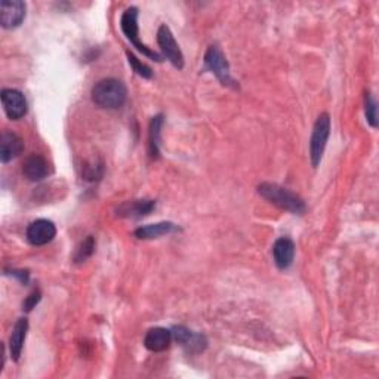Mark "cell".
Listing matches in <instances>:
<instances>
[{
    "instance_id": "ffe728a7",
    "label": "cell",
    "mask_w": 379,
    "mask_h": 379,
    "mask_svg": "<svg viewBox=\"0 0 379 379\" xmlns=\"http://www.w3.org/2000/svg\"><path fill=\"white\" fill-rule=\"evenodd\" d=\"M103 172H104L103 163L92 162V163H88L86 166H83L82 175L86 181H98L101 177H103Z\"/></svg>"
},
{
    "instance_id": "5bb4252c",
    "label": "cell",
    "mask_w": 379,
    "mask_h": 379,
    "mask_svg": "<svg viewBox=\"0 0 379 379\" xmlns=\"http://www.w3.org/2000/svg\"><path fill=\"white\" fill-rule=\"evenodd\" d=\"M273 258L274 264L280 268V270H286L293 262L295 258V243L288 237H280L276 240L273 246Z\"/></svg>"
},
{
    "instance_id": "2e32d148",
    "label": "cell",
    "mask_w": 379,
    "mask_h": 379,
    "mask_svg": "<svg viewBox=\"0 0 379 379\" xmlns=\"http://www.w3.org/2000/svg\"><path fill=\"white\" fill-rule=\"evenodd\" d=\"M172 342V332L164 328H153L145 334L144 345L153 353H162L168 350Z\"/></svg>"
},
{
    "instance_id": "e0dca14e",
    "label": "cell",
    "mask_w": 379,
    "mask_h": 379,
    "mask_svg": "<svg viewBox=\"0 0 379 379\" xmlns=\"http://www.w3.org/2000/svg\"><path fill=\"white\" fill-rule=\"evenodd\" d=\"M177 231H180V227L177 224L164 221V223L140 227L138 230H135V237H138L140 240H151V239H159L162 236L177 233Z\"/></svg>"
},
{
    "instance_id": "3957f363",
    "label": "cell",
    "mask_w": 379,
    "mask_h": 379,
    "mask_svg": "<svg viewBox=\"0 0 379 379\" xmlns=\"http://www.w3.org/2000/svg\"><path fill=\"white\" fill-rule=\"evenodd\" d=\"M330 135V117L328 113H321L313 126L310 140V159L314 168H317L325 153L326 144Z\"/></svg>"
},
{
    "instance_id": "7a4b0ae2",
    "label": "cell",
    "mask_w": 379,
    "mask_h": 379,
    "mask_svg": "<svg viewBox=\"0 0 379 379\" xmlns=\"http://www.w3.org/2000/svg\"><path fill=\"white\" fill-rule=\"evenodd\" d=\"M258 193H260L265 200L270 201L271 205L282 210H288L291 214L299 215L305 210L304 200L291 190L279 186V184L262 182L258 186Z\"/></svg>"
},
{
    "instance_id": "9a60e30c",
    "label": "cell",
    "mask_w": 379,
    "mask_h": 379,
    "mask_svg": "<svg viewBox=\"0 0 379 379\" xmlns=\"http://www.w3.org/2000/svg\"><path fill=\"white\" fill-rule=\"evenodd\" d=\"M27 332H29V320L25 317L18 319L12 328V334L9 337V351L14 362H18L21 357Z\"/></svg>"
},
{
    "instance_id": "ba28073f",
    "label": "cell",
    "mask_w": 379,
    "mask_h": 379,
    "mask_svg": "<svg viewBox=\"0 0 379 379\" xmlns=\"http://www.w3.org/2000/svg\"><path fill=\"white\" fill-rule=\"evenodd\" d=\"M25 236L33 246H45L57 236V227L49 219H36L27 227Z\"/></svg>"
},
{
    "instance_id": "8992f818",
    "label": "cell",
    "mask_w": 379,
    "mask_h": 379,
    "mask_svg": "<svg viewBox=\"0 0 379 379\" xmlns=\"http://www.w3.org/2000/svg\"><path fill=\"white\" fill-rule=\"evenodd\" d=\"M157 43H159L163 55L169 60L172 66L181 70L184 67V55L177 40H175L171 29L166 24L160 25L159 32H157Z\"/></svg>"
},
{
    "instance_id": "ac0fdd59",
    "label": "cell",
    "mask_w": 379,
    "mask_h": 379,
    "mask_svg": "<svg viewBox=\"0 0 379 379\" xmlns=\"http://www.w3.org/2000/svg\"><path fill=\"white\" fill-rule=\"evenodd\" d=\"M163 116L157 114L151 119L149 127V153L151 159H159L160 156V134L163 127Z\"/></svg>"
},
{
    "instance_id": "44dd1931",
    "label": "cell",
    "mask_w": 379,
    "mask_h": 379,
    "mask_svg": "<svg viewBox=\"0 0 379 379\" xmlns=\"http://www.w3.org/2000/svg\"><path fill=\"white\" fill-rule=\"evenodd\" d=\"M127 55V61L129 64H131V67L134 69V71L136 73L138 76H141L144 79H150L153 76V71L149 66H145V64H143L140 60H138L134 53L131 52H126Z\"/></svg>"
},
{
    "instance_id": "7c38bea8",
    "label": "cell",
    "mask_w": 379,
    "mask_h": 379,
    "mask_svg": "<svg viewBox=\"0 0 379 379\" xmlns=\"http://www.w3.org/2000/svg\"><path fill=\"white\" fill-rule=\"evenodd\" d=\"M23 175L29 181L39 182L49 175V163L40 154H30L23 163Z\"/></svg>"
},
{
    "instance_id": "52a82bcc",
    "label": "cell",
    "mask_w": 379,
    "mask_h": 379,
    "mask_svg": "<svg viewBox=\"0 0 379 379\" xmlns=\"http://www.w3.org/2000/svg\"><path fill=\"white\" fill-rule=\"evenodd\" d=\"M27 6L21 0H2L0 2V24L3 29H16L25 18Z\"/></svg>"
},
{
    "instance_id": "8fae6325",
    "label": "cell",
    "mask_w": 379,
    "mask_h": 379,
    "mask_svg": "<svg viewBox=\"0 0 379 379\" xmlns=\"http://www.w3.org/2000/svg\"><path fill=\"white\" fill-rule=\"evenodd\" d=\"M156 209V200L149 199H141V200H129L125 201L116 209V215L119 218H144L150 215L151 212Z\"/></svg>"
},
{
    "instance_id": "d6986e66",
    "label": "cell",
    "mask_w": 379,
    "mask_h": 379,
    "mask_svg": "<svg viewBox=\"0 0 379 379\" xmlns=\"http://www.w3.org/2000/svg\"><path fill=\"white\" fill-rule=\"evenodd\" d=\"M95 252V240L92 236H88L83 242L80 243L79 249L76 251L75 255V261L76 262H83L86 261L89 256H92V254Z\"/></svg>"
},
{
    "instance_id": "7402d4cb",
    "label": "cell",
    "mask_w": 379,
    "mask_h": 379,
    "mask_svg": "<svg viewBox=\"0 0 379 379\" xmlns=\"http://www.w3.org/2000/svg\"><path fill=\"white\" fill-rule=\"evenodd\" d=\"M365 113H366V120L367 123L372 127L378 126V119H376V103L374 97L366 92L365 94Z\"/></svg>"
},
{
    "instance_id": "603a6c76",
    "label": "cell",
    "mask_w": 379,
    "mask_h": 379,
    "mask_svg": "<svg viewBox=\"0 0 379 379\" xmlns=\"http://www.w3.org/2000/svg\"><path fill=\"white\" fill-rule=\"evenodd\" d=\"M40 298H42L40 291H34V292H32V293L29 295V297L25 298V301L23 302V310L27 311V313L32 311V310L36 307V305L39 304Z\"/></svg>"
},
{
    "instance_id": "277c9868",
    "label": "cell",
    "mask_w": 379,
    "mask_h": 379,
    "mask_svg": "<svg viewBox=\"0 0 379 379\" xmlns=\"http://www.w3.org/2000/svg\"><path fill=\"white\" fill-rule=\"evenodd\" d=\"M120 27H122V32L126 36V39L131 42L135 48L144 53L145 57L151 58L153 61L160 62L162 57L157 52L147 48L144 43L140 42V36H138V9L135 6L127 8L122 15V20H120Z\"/></svg>"
},
{
    "instance_id": "5b68a950",
    "label": "cell",
    "mask_w": 379,
    "mask_h": 379,
    "mask_svg": "<svg viewBox=\"0 0 379 379\" xmlns=\"http://www.w3.org/2000/svg\"><path fill=\"white\" fill-rule=\"evenodd\" d=\"M205 66L209 71L214 73V75L218 77V80L221 83H223V85L237 88L236 80L231 77L228 61L224 57V53L221 52L217 46H210V48L208 49V52L205 55Z\"/></svg>"
},
{
    "instance_id": "4fadbf2b",
    "label": "cell",
    "mask_w": 379,
    "mask_h": 379,
    "mask_svg": "<svg viewBox=\"0 0 379 379\" xmlns=\"http://www.w3.org/2000/svg\"><path fill=\"white\" fill-rule=\"evenodd\" d=\"M24 151V141L20 135L14 132H3L0 138V160L2 163L11 162Z\"/></svg>"
},
{
    "instance_id": "30bf717a",
    "label": "cell",
    "mask_w": 379,
    "mask_h": 379,
    "mask_svg": "<svg viewBox=\"0 0 379 379\" xmlns=\"http://www.w3.org/2000/svg\"><path fill=\"white\" fill-rule=\"evenodd\" d=\"M171 332L172 339L177 341L181 347L188 351V353H201L208 345V341L205 337L200 334H194V332L184 326H175Z\"/></svg>"
},
{
    "instance_id": "6da1fadb",
    "label": "cell",
    "mask_w": 379,
    "mask_h": 379,
    "mask_svg": "<svg viewBox=\"0 0 379 379\" xmlns=\"http://www.w3.org/2000/svg\"><path fill=\"white\" fill-rule=\"evenodd\" d=\"M90 97L92 101L101 108L117 110L123 107V104L126 103L127 89L123 85V82L117 79H103L95 83V86L92 88Z\"/></svg>"
},
{
    "instance_id": "cb8c5ba5",
    "label": "cell",
    "mask_w": 379,
    "mask_h": 379,
    "mask_svg": "<svg viewBox=\"0 0 379 379\" xmlns=\"http://www.w3.org/2000/svg\"><path fill=\"white\" fill-rule=\"evenodd\" d=\"M9 274L14 276V277H16V279L20 280L21 283H27V282H29V273H27V271H18V270H12L11 273H9Z\"/></svg>"
},
{
    "instance_id": "9c48e42d",
    "label": "cell",
    "mask_w": 379,
    "mask_h": 379,
    "mask_svg": "<svg viewBox=\"0 0 379 379\" xmlns=\"http://www.w3.org/2000/svg\"><path fill=\"white\" fill-rule=\"evenodd\" d=\"M0 98H2L5 113L11 120H20L27 114V99L23 92L16 89H3Z\"/></svg>"
}]
</instances>
